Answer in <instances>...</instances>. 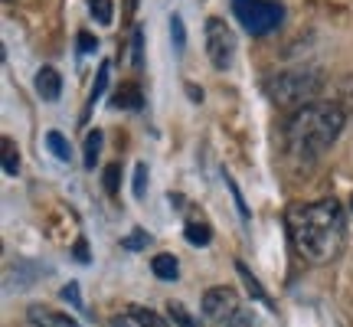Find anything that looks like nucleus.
I'll use <instances>...</instances> for the list:
<instances>
[{
  "label": "nucleus",
  "mask_w": 353,
  "mask_h": 327,
  "mask_svg": "<svg viewBox=\"0 0 353 327\" xmlns=\"http://www.w3.org/2000/svg\"><path fill=\"white\" fill-rule=\"evenodd\" d=\"M288 232L294 249L307 262L324 265L337 259L347 242V216L337 200L317 203H294L288 210Z\"/></svg>",
  "instance_id": "nucleus-1"
},
{
  "label": "nucleus",
  "mask_w": 353,
  "mask_h": 327,
  "mask_svg": "<svg viewBox=\"0 0 353 327\" xmlns=\"http://www.w3.org/2000/svg\"><path fill=\"white\" fill-rule=\"evenodd\" d=\"M347 115L337 101H311L288 118L285 125V144L294 157L314 161L327 151L334 141L341 138Z\"/></svg>",
  "instance_id": "nucleus-2"
},
{
  "label": "nucleus",
  "mask_w": 353,
  "mask_h": 327,
  "mask_svg": "<svg viewBox=\"0 0 353 327\" xmlns=\"http://www.w3.org/2000/svg\"><path fill=\"white\" fill-rule=\"evenodd\" d=\"M324 88V76L317 69H298V72H278L265 82V95L275 105H311L314 95Z\"/></svg>",
  "instance_id": "nucleus-3"
},
{
  "label": "nucleus",
  "mask_w": 353,
  "mask_h": 327,
  "mask_svg": "<svg viewBox=\"0 0 353 327\" xmlns=\"http://www.w3.org/2000/svg\"><path fill=\"white\" fill-rule=\"evenodd\" d=\"M232 13L245 26V33H252V37L275 33L285 20V7L278 0H232Z\"/></svg>",
  "instance_id": "nucleus-4"
},
{
  "label": "nucleus",
  "mask_w": 353,
  "mask_h": 327,
  "mask_svg": "<svg viewBox=\"0 0 353 327\" xmlns=\"http://www.w3.org/2000/svg\"><path fill=\"white\" fill-rule=\"evenodd\" d=\"M203 43H206V56H210L213 69L226 72L236 59V33L229 30V23H223L219 17H210L206 30H203Z\"/></svg>",
  "instance_id": "nucleus-5"
},
{
  "label": "nucleus",
  "mask_w": 353,
  "mask_h": 327,
  "mask_svg": "<svg viewBox=\"0 0 353 327\" xmlns=\"http://www.w3.org/2000/svg\"><path fill=\"white\" fill-rule=\"evenodd\" d=\"M200 308H203V317H206V321H213V324H229V321L242 311L239 295H236L232 288H226V285L206 291Z\"/></svg>",
  "instance_id": "nucleus-6"
},
{
  "label": "nucleus",
  "mask_w": 353,
  "mask_h": 327,
  "mask_svg": "<svg viewBox=\"0 0 353 327\" xmlns=\"http://www.w3.org/2000/svg\"><path fill=\"white\" fill-rule=\"evenodd\" d=\"M26 317H30L33 327H82L76 317L63 315V311H52V308H43V304H33L26 311Z\"/></svg>",
  "instance_id": "nucleus-7"
},
{
  "label": "nucleus",
  "mask_w": 353,
  "mask_h": 327,
  "mask_svg": "<svg viewBox=\"0 0 353 327\" xmlns=\"http://www.w3.org/2000/svg\"><path fill=\"white\" fill-rule=\"evenodd\" d=\"M37 92L43 101H59V95H63V76H59V69L43 66L37 72Z\"/></svg>",
  "instance_id": "nucleus-8"
},
{
  "label": "nucleus",
  "mask_w": 353,
  "mask_h": 327,
  "mask_svg": "<svg viewBox=\"0 0 353 327\" xmlns=\"http://www.w3.org/2000/svg\"><path fill=\"white\" fill-rule=\"evenodd\" d=\"M144 105V92L134 82H125V86L114 92V108H128V112H138Z\"/></svg>",
  "instance_id": "nucleus-9"
},
{
  "label": "nucleus",
  "mask_w": 353,
  "mask_h": 327,
  "mask_svg": "<svg viewBox=\"0 0 353 327\" xmlns=\"http://www.w3.org/2000/svg\"><path fill=\"white\" fill-rule=\"evenodd\" d=\"M151 268H154V275L161 278V281H174V278L180 275V262H176V255H170V252L154 255V259H151Z\"/></svg>",
  "instance_id": "nucleus-10"
},
{
  "label": "nucleus",
  "mask_w": 353,
  "mask_h": 327,
  "mask_svg": "<svg viewBox=\"0 0 353 327\" xmlns=\"http://www.w3.org/2000/svg\"><path fill=\"white\" fill-rule=\"evenodd\" d=\"M236 272L242 275V281H245V291L252 295V301H262L265 308H272V301H268V295H265V288L259 285V278H255L252 272H249V265H245V262H236Z\"/></svg>",
  "instance_id": "nucleus-11"
},
{
  "label": "nucleus",
  "mask_w": 353,
  "mask_h": 327,
  "mask_svg": "<svg viewBox=\"0 0 353 327\" xmlns=\"http://www.w3.org/2000/svg\"><path fill=\"white\" fill-rule=\"evenodd\" d=\"M183 232H187L190 246H210V242H213V226H210V223H200V219H190L187 226H183Z\"/></svg>",
  "instance_id": "nucleus-12"
},
{
  "label": "nucleus",
  "mask_w": 353,
  "mask_h": 327,
  "mask_svg": "<svg viewBox=\"0 0 353 327\" xmlns=\"http://www.w3.org/2000/svg\"><path fill=\"white\" fill-rule=\"evenodd\" d=\"M85 3H88V13L95 17V23L112 26V20H114V3L112 0H85Z\"/></svg>",
  "instance_id": "nucleus-13"
},
{
  "label": "nucleus",
  "mask_w": 353,
  "mask_h": 327,
  "mask_svg": "<svg viewBox=\"0 0 353 327\" xmlns=\"http://www.w3.org/2000/svg\"><path fill=\"white\" fill-rule=\"evenodd\" d=\"M3 174L7 177L20 174V148L10 138H3Z\"/></svg>",
  "instance_id": "nucleus-14"
},
{
  "label": "nucleus",
  "mask_w": 353,
  "mask_h": 327,
  "mask_svg": "<svg viewBox=\"0 0 353 327\" xmlns=\"http://www.w3.org/2000/svg\"><path fill=\"white\" fill-rule=\"evenodd\" d=\"M101 141H105V135H101L99 128H95V131H88V135H85V167H88V170H92V167H95V161H99Z\"/></svg>",
  "instance_id": "nucleus-15"
},
{
  "label": "nucleus",
  "mask_w": 353,
  "mask_h": 327,
  "mask_svg": "<svg viewBox=\"0 0 353 327\" xmlns=\"http://www.w3.org/2000/svg\"><path fill=\"white\" fill-rule=\"evenodd\" d=\"M108 76H112V63L105 59V63L99 66V76H95V86H92V92H88V108L95 105V101L101 99V92H105V86H108Z\"/></svg>",
  "instance_id": "nucleus-16"
},
{
  "label": "nucleus",
  "mask_w": 353,
  "mask_h": 327,
  "mask_svg": "<svg viewBox=\"0 0 353 327\" xmlns=\"http://www.w3.org/2000/svg\"><path fill=\"white\" fill-rule=\"evenodd\" d=\"M46 148L56 154V161H69V157H72V148H69V141H65L59 131H50V135H46Z\"/></svg>",
  "instance_id": "nucleus-17"
},
{
  "label": "nucleus",
  "mask_w": 353,
  "mask_h": 327,
  "mask_svg": "<svg viewBox=\"0 0 353 327\" xmlns=\"http://www.w3.org/2000/svg\"><path fill=\"white\" fill-rule=\"evenodd\" d=\"M170 39H174L176 56H183V50H187V26H183V20L176 13L170 17Z\"/></svg>",
  "instance_id": "nucleus-18"
},
{
  "label": "nucleus",
  "mask_w": 353,
  "mask_h": 327,
  "mask_svg": "<svg viewBox=\"0 0 353 327\" xmlns=\"http://www.w3.org/2000/svg\"><path fill=\"white\" fill-rule=\"evenodd\" d=\"M148 246H151V232H144V229H131V236L121 239V249H128V252H141V249H148Z\"/></svg>",
  "instance_id": "nucleus-19"
},
{
  "label": "nucleus",
  "mask_w": 353,
  "mask_h": 327,
  "mask_svg": "<svg viewBox=\"0 0 353 327\" xmlns=\"http://www.w3.org/2000/svg\"><path fill=\"white\" fill-rule=\"evenodd\" d=\"M167 315H170V321H174V324H180V327H196V317L190 315V311L180 301H170V304H167Z\"/></svg>",
  "instance_id": "nucleus-20"
},
{
  "label": "nucleus",
  "mask_w": 353,
  "mask_h": 327,
  "mask_svg": "<svg viewBox=\"0 0 353 327\" xmlns=\"http://www.w3.org/2000/svg\"><path fill=\"white\" fill-rule=\"evenodd\" d=\"M131 63L134 69L144 66V30L141 26H134V33H131Z\"/></svg>",
  "instance_id": "nucleus-21"
},
{
  "label": "nucleus",
  "mask_w": 353,
  "mask_h": 327,
  "mask_svg": "<svg viewBox=\"0 0 353 327\" xmlns=\"http://www.w3.org/2000/svg\"><path fill=\"white\" fill-rule=\"evenodd\" d=\"M226 187H229V193H232V203H236V210H239V219L242 223H249V206H245V200H242V193H239V187H236V180L226 174Z\"/></svg>",
  "instance_id": "nucleus-22"
},
{
  "label": "nucleus",
  "mask_w": 353,
  "mask_h": 327,
  "mask_svg": "<svg viewBox=\"0 0 353 327\" xmlns=\"http://www.w3.org/2000/svg\"><path fill=\"white\" fill-rule=\"evenodd\" d=\"M128 311L138 317V324H141V327H164V321L154 315L151 308H128Z\"/></svg>",
  "instance_id": "nucleus-23"
},
{
  "label": "nucleus",
  "mask_w": 353,
  "mask_h": 327,
  "mask_svg": "<svg viewBox=\"0 0 353 327\" xmlns=\"http://www.w3.org/2000/svg\"><path fill=\"white\" fill-rule=\"evenodd\" d=\"M118 177H121V167H118V164H108V167H105V193H108V197L118 193Z\"/></svg>",
  "instance_id": "nucleus-24"
},
{
  "label": "nucleus",
  "mask_w": 353,
  "mask_h": 327,
  "mask_svg": "<svg viewBox=\"0 0 353 327\" xmlns=\"http://www.w3.org/2000/svg\"><path fill=\"white\" fill-rule=\"evenodd\" d=\"M144 193H148V164H138L134 167V197L144 200Z\"/></svg>",
  "instance_id": "nucleus-25"
},
{
  "label": "nucleus",
  "mask_w": 353,
  "mask_h": 327,
  "mask_svg": "<svg viewBox=\"0 0 353 327\" xmlns=\"http://www.w3.org/2000/svg\"><path fill=\"white\" fill-rule=\"evenodd\" d=\"M63 298L72 304L76 311H82V295H79V285H76V281H69V285L63 288Z\"/></svg>",
  "instance_id": "nucleus-26"
},
{
  "label": "nucleus",
  "mask_w": 353,
  "mask_h": 327,
  "mask_svg": "<svg viewBox=\"0 0 353 327\" xmlns=\"http://www.w3.org/2000/svg\"><path fill=\"white\" fill-rule=\"evenodd\" d=\"M76 43H79V52H95L99 50V39L92 37V33H85V30L76 37Z\"/></svg>",
  "instance_id": "nucleus-27"
},
{
  "label": "nucleus",
  "mask_w": 353,
  "mask_h": 327,
  "mask_svg": "<svg viewBox=\"0 0 353 327\" xmlns=\"http://www.w3.org/2000/svg\"><path fill=\"white\" fill-rule=\"evenodd\" d=\"M226 327H259V324H255V317L249 315V311H239V315L232 317Z\"/></svg>",
  "instance_id": "nucleus-28"
},
{
  "label": "nucleus",
  "mask_w": 353,
  "mask_h": 327,
  "mask_svg": "<svg viewBox=\"0 0 353 327\" xmlns=\"http://www.w3.org/2000/svg\"><path fill=\"white\" fill-rule=\"evenodd\" d=\"M112 327H141V324H138V317L131 315V311H125V315H121V317H114V321H112Z\"/></svg>",
  "instance_id": "nucleus-29"
},
{
  "label": "nucleus",
  "mask_w": 353,
  "mask_h": 327,
  "mask_svg": "<svg viewBox=\"0 0 353 327\" xmlns=\"http://www.w3.org/2000/svg\"><path fill=\"white\" fill-rule=\"evenodd\" d=\"M134 10H138V0H125V20H131Z\"/></svg>",
  "instance_id": "nucleus-30"
},
{
  "label": "nucleus",
  "mask_w": 353,
  "mask_h": 327,
  "mask_svg": "<svg viewBox=\"0 0 353 327\" xmlns=\"http://www.w3.org/2000/svg\"><path fill=\"white\" fill-rule=\"evenodd\" d=\"M76 255H79V262H88V249H85V242H76Z\"/></svg>",
  "instance_id": "nucleus-31"
},
{
  "label": "nucleus",
  "mask_w": 353,
  "mask_h": 327,
  "mask_svg": "<svg viewBox=\"0 0 353 327\" xmlns=\"http://www.w3.org/2000/svg\"><path fill=\"white\" fill-rule=\"evenodd\" d=\"M187 95H190L193 101H203V92H200L196 86H187Z\"/></svg>",
  "instance_id": "nucleus-32"
},
{
  "label": "nucleus",
  "mask_w": 353,
  "mask_h": 327,
  "mask_svg": "<svg viewBox=\"0 0 353 327\" xmlns=\"http://www.w3.org/2000/svg\"><path fill=\"white\" fill-rule=\"evenodd\" d=\"M350 206H353V200H350Z\"/></svg>",
  "instance_id": "nucleus-33"
},
{
  "label": "nucleus",
  "mask_w": 353,
  "mask_h": 327,
  "mask_svg": "<svg viewBox=\"0 0 353 327\" xmlns=\"http://www.w3.org/2000/svg\"><path fill=\"white\" fill-rule=\"evenodd\" d=\"M7 3H10V0H7Z\"/></svg>",
  "instance_id": "nucleus-34"
}]
</instances>
